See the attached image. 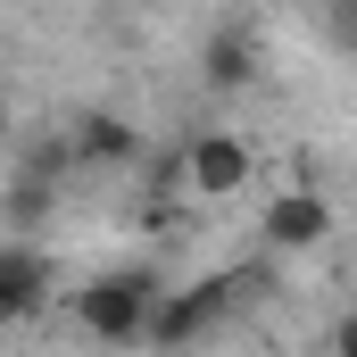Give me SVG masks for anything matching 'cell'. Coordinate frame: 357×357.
Returning <instances> with one entry per match:
<instances>
[{"label":"cell","instance_id":"cell-6","mask_svg":"<svg viewBox=\"0 0 357 357\" xmlns=\"http://www.w3.org/2000/svg\"><path fill=\"white\" fill-rule=\"evenodd\" d=\"M75 150H84V158H100V167H125L142 142H133V125H125V116H100V108H91L84 125H75Z\"/></svg>","mask_w":357,"mask_h":357},{"label":"cell","instance_id":"cell-1","mask_svg":"<svg viewBox=\"0 0 357 357\" xmlns=\"http://www.w3.org/2000/svg\"><path fill=\"white\" fill-rule=\"evenodd\" d=\"M158 299H167V291H158V282H150V274H100V282H91L84 299H75V316H84V333L91 341H150V324H158Z\"/></svg>","mask_w":357,"mask_h":357},{"label":"cell","instance_id":"cell-7","mask_svg":"<svg viewBox=\"0 0 357 357\" xmlns=\"http://www.w3.org/2000/svg\"><path fill=\"white\" fill-rule=\"evenodd\" d=\"M208 84H250V33L241 25H225L208 42Z\"/></svg>","mask_w":357,"mask_h":357},{"label":"cell","instance_id":"cell-8","mask_svg":"<svg viewBox=\"0 0 357 357\" xmlns=\"http://www.w3.org/2000/svg\"><path fill=\"white\" fill-rule=\"evenodd\" d=\"M333 357H357V316H341V333H333Z\"/></svg>","mask_w":357,"mask_h":357},{"label":"cell","instance_id":"cell-3","mask_svg":"<svg viewBox=\"0 0 357 357\" xmlns=\"http://www.w3.org/2000/svg\"><path fill=\"white\" fill-rule=\"evenodd\" d=\"M183 183H191L199 199L241 191V183H250V142H241V133H199V142L183 150Z\"/></svg>","mask_w":357,"mask_h":357},{"label":"cell","instance_id":"cell-2","mask_svg":"<svg viewBox=\"0 0 357 357\" xmlns=\"http://www.w3.org/2000/svg\"><path fill=\"white\" fill-rule=\"evenodd\" d=\"M225 316H233V282L216 274V282H191L183 299H158L150 341H158V349H191V341H199V333H216Z\"/></svg>","mask_w":357,"mask_h":357},{"label":"cell","instance_id":"cell-9","mask_svg":"<svg viewBox=\"0 0 357 357\" xmlns=\"http://www.w3.org/2000/svg\"><path fill=\"white\" fill-rule=\"evenodd\" d=\"M0 125H8V100H0Z\"/></svg>","mask_w":357,"mask_h":357},{"label":"cell","instance_id":"cell-5","mask_svg":"<svg viewBox=\"0 0 357 357\" xmlns=\"http://www.w3.org/2000/svg\"><path fill=\"white\" fill-rule=\"evenodd\" d=\"M42 282H50V266H42L33 250H0V333L42 307Z\"/></svg>","mask_w":357,"mask_h":357},{"label":"cell","instance_id":"cell-4","mask_svg":"<svg viewBox=\"0 0 357 357\" xmlns=\"http://www.w3.org/2000/svg\"><path fill=\"white\" fill-rule=\"evenodd\" d=\"M266 241L274 250H316V241H333V199H324V191H282L266 208Z\"/></svg>","mask_w":357,"mask_h":357}]
</instances>
